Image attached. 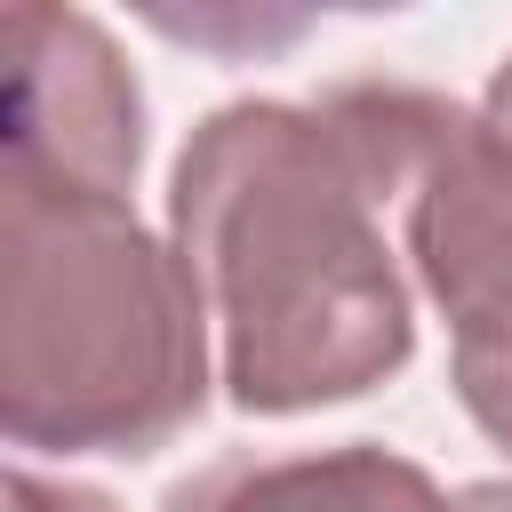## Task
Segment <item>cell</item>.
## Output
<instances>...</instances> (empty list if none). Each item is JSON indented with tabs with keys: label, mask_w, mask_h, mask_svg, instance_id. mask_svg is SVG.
<instances>
[{
	"label": "cell",
	"mask_w": 512,
	"mask_h": 512,
	"mask_svg": "<svg viewBox=\"0 0 512 512\" xmlns=\"http://www.w3.org/2000/svg\"><path fill=\"white\" fill-rule=\"evenodd\" d=\"M384 192L320 104L208 112L168 168V248L216 328L224 400L304 416L360 400L416 352Z\"/></svg>",
	"instance_id": "cell-1"
},
{
	"label": "cell",
	"mask_w": 512,
	"mask_h": 512,
	"mask_svg": "<svg viewBox=\"0 0 512 512\" xmlns=\"http://www.w3.org/2000/svg\"><path fill=\"white\" fill-rule=\"evenodd\" d=\"M208 408V312L128 184L0 136V440L152 456Z\"/></svg>",
	"instance_id": "cell-2"
},
{
	"label": "cell",
	"mask_w": 512,
	"mask_h": 512,
	"mask_svg": "<svg viewBox=\"0 0 512 512\" xmlns=\"http://www.w3.org/2000/svg\"><path fill=\"white\" fill-rule=\"evenodd\" d=\"M392 208L400 256L448 320V384L512 376V136L440 104Z\"/></svg>",
	"instance_id": "cell-3"
},
{
	"label": "cell",
	"mask_w": 512,
	"mask_h": 512,
	"mask_svg": "<svg viewBox=\"0 0 512 512\" xmlns=\"http://www.w3.org/2000/svg\"><path fill=\"white\" fill-rule=\"evenodd\" d=\"M0 136L136 192L144 96L112 32L80 8H0Z\"/></svg>",
	"instance_id": "cell-4"
},
{
	"label": "cell",
	"mask_w": 512,
	"mask_h": 512,
	"mask_svg": "<svg viewBox=\"0 0 512 512\" xmlns=\"http://www.w3.org/2000/svg\"><path fill=\"white\" fill-rule=\"evenodd\" d=\"M160 512H456V496L376 440H336L216 456L192 480H176Z\"/></svg>",
	"instance_id": "cell-5"
},
{
	"label": "cell",
	"mask_w": 512,
	"mask_h": 512,
	"mask_svg": "<svg viewBox=\"0 0 512 512\" xmlns=\"http://www.w3.org/2000/svg\"><path fill=\"white\" fill-rule=\"evenodd\" d=\"M0 512H120L104 488L88 480H56V472H24V464H0Z\"/></svg>",
	"instance_id": "cell-6"
},
{
	"label": "cell",
	"mask_w": 512,
	"mask_h": 512,
	"mask_svg": "<svg viewBox=\"0 0 512 512\" xmlns=\"http://www.w3.org/2000/svg\"><path fill=\"white\" fill-rule=\"evenodd\" d=\"M480 120H488V128H504V136H512V56H504V64H496V80H488V96H480Z\"/></svg>",
	"instance_id": "cell-7"
},
{
	"label": "cell",
	"mask_w": 512,
	"mask_h": 512,
	"mask_svg": "<svg viewBox=\"0 0 512 512\" xmlns=\"http://www.w3.org/2000/svg\"><path fill=\"white\" fill-rule=\"evenodd\" d=\"M456 512H512V480H472V488H456Z\"/></svg>",
	"instance_id": "cell-8"
}]
</instances>
